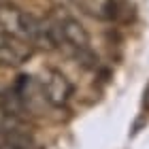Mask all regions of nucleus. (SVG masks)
I'll return each mask as SVG.
<instances>
[{"instance_id":"nucleus-3","label":"nucleus","mask_w":149,"mask_h":149,"mask_svg":"<svg viewBox=\"0 0 149 149\" xmlns=\"http://www.w3.org/2000/svg\"><path fill=\"white\" fill-rule=\"evenodd\" d=\"M38 83H40V90L45 94V100L49 102L51 109H62V107L68 102L70 94H72L70 81L56 68L47 70V74L38 81Z\"/></svg>"},{"instance_id":"nucleus-4","label":"nucleus","mask_w":149,"mask_h":149,"mask_svg":"<svg viewBox=\"0 0 149 149\" xmlns=\"http://www.w3.org/2000/svg\"><path fill=\"white\" fill-rule=\"evenodd\" d=\"M32 49L28 43L11 36L9 32L0 30V66L11 68V66H22L32 58Z\"/></svg>"},{"instance_id":"nucleus-5","label":"nucleus","mask_w":149,"mask_h":149,"mask_svg":"<svg viewBox=\"0 0 149 149\" xmlns=\"http://www.w3.org/2000/svg\"><path fill=\"white\" fill-rule=\"evenodd\" d=\"M74 6L98 22H113L119 15V2L117 0H72Z\"/></svg>"},{"instance_id":"nucleus-6","label":"nucleus","mask_w":149,"mask_h":149,"mask_svg":"<svg viewBox=\"0 0 149 149\" xmlns=\"http://www.w3.org/2000/svg\"><path fill=\"white\" fill-rule=\"evenodd\" d=\"M145 107L149 109V87H147V92H145Z\"/></svg>"},{"instance_id":"nucleus-2","label":"nucleus","mask_w":149,"mask_h":149,"mask_svg":"<svg viewBox=\"0 0 149 149\" xmlns=\"http://www.w3.org/2000/svg\"><path fill=\"white\" fill-rule=\"evenodd\" d=\"M0 30L28 43L30 47L53 49V40L47 24L15 4H0Z\"/></svg>"},{"instance_id":"nucleus-1","label":"nucleus","mask_w":149,"mask_h":149,"mask_svg":"<svg viewBox=\"0 0 149 149\" xmlns=\"http://www.w3.org/2000/svg\"><path fill=\"white\" fill-rule=\"evenodd\" d=\"M53 47H60L66 56H70L77 64L85 68H94L98 64L96 53L90 47V34L77 19L68 13H56L51 22H47Z\"/></svg>"}]
</instances>
